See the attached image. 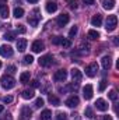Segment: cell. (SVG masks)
<instances>
[{"mask_svg":"<svg viewBox=\"0 0 119 120\" xmlns=\"http://www.w3.org/2000/svg\"><path fill=\"white\" fill-rule=\"evenodd\" d=\"M0 82H1V87H3L4 90H11V88L16 85V80H14L13 75H10V74H4V75H1Z\"/></svg>","mask_w":119,"mask_h":120,"instance_id":"6da1fadb","label":"cell"},{"mask_svg":"<svg viewBox=\"0 0 119 120\" xmlns=\"http://www.w3.org/2000/svg\"><path fill=\"white\" fill-rule=\"evenodd\" d=\"M116 25H118V17L116 15H108L107 24H105V30L108 32H112V31L116 30Z\"/></svg>","mask_w":119,"mask_h":120,"instance_id":"7a4b0ae2","label":"cell"},{"mask_svg":"<svg viewBox=\"0 0 119 120\" xmlns=\"http://www.w3.org/2000/svg\"><path fill=\"white\" fill-rule=\"evenodd\" d=\"M97 73H98V64H97V63H91V64H88V66L86 67V75H88V77H95Z\"/></svg>","mask_w":119,"mask_h":120,"instance_id":"3957f363","label":"cell"},{"mask_svg":"<svg viewBox=\"0 0 119 120\" xmlns=\"http://www.w3.org/2000/svg\"><path fill=\"white\" fill-rule=\"evenodd\" d=\"M39 66H42V67H49V66H52V63H53V57H52V55H45V56H42V57H39Z\"/></svg>","mask_w":119,"mask_h":120,"instance_id":"277c9868","label":"cell"},{"mask_svg":"<svg viewBox=\"0 0 119 120\" xmlns=\"http://www.w3.org/2000/svg\"><path fill=\"white\" fill-rule=\"evenodd\" d=\"M39 10L38 8H35L32 13H31V15L28 17V22H30V25H32V27H36L38 25V21H39Z\"/></svg>","mask_w":119,"mask_h":120,"instance_id":"5b68a950","label":"cell"},{"mask_svg":"<svg viewBox=\"0 0 119 120\" xmlns=\"http://www.w3.org/2000/svg\"><path fill=\"white\" fill-rule=\"evenodd\" d=\"M32 117V110L28 106H23L20 112V120H30Z\"/></svg>","mask_w":119,"mask_h":120,"instance_id":"8992f818","label":"cell"},{"mask_svg":"<svg viewBox=\"0 0 119 120\" xmlns=\"http://www.w3.org/2000/svg\"><path fill=\"white\" fill-rule=\"evenodd\" d=\"M79 103H80V99L77 95H71L66 99V106H69V108H76Z\"/></svg>","mask_w":119,"mask_h":120,"instance_id":"52a82bcc","label":"cell"},{"mask_svg":"<svg viewBox=\"0 0 119 120\" xmlns=\"http://www.w3.org/2000/svg\"><path fill=\"white\" fill-rule=\"evenodd\" d=\"M0 55H1L3 57H11V56H13V48L8 46V45L0 46Z\"/></svg>","mask_w":119,"mask_h":120,"instance_id":"ba28073f","label":"cell"},{"mask_svg":"<svg viewBox=\"0 0 119 120\" xmlns=\"http://www.w3.org/2000/svg\"><path fill=\"white\" fill-rule=\"evenodd\" d=\"M69 21H70V15H69V14H66V13H63V14H60L59 17H58L56 24H58V27H64Z\"/></svg>","mask_w":119,"mask_h":120,"instance_id":"9c48e42d","label":"cell"},{"mask_svg":"<svg viewBox=\"0 0 119 120\" xmlns=\"http://www.w3.org/2000/svg\"><path fill=\"white\" fill-rule=\"evenodd\" d=\"M31 49H32L34 53H41V52L45 49V45H44V42H41V41H35V42L31 45Z\"/></svg>","mask_w":119,"mask_h":120,"instance_id":"30bf717a","label":"cell"},{"mask_svg":"<svg viewBox=\"0 0 119 120\" xmlns=\"http://www.w3.org/2000/svg\"><path fill=\"white\" fill-rule=\"evenodd\" d=\"M95 108H97L98 110H101V112H105V110H108V103H107L105 99L99 98V99L95 101Z\"/></svg>","mask_w":119,"mask_h":120,"instance_id":"8fae6325","label":"cell"},{"mask_svg":"<svg viewBox=\"0 0 119 120\" xmlns=\"http://www.w3.org/2000/svg\"><path fill=\"white\" fill-rule=\"evenodd\" d=\"M8 7H7V4L4 3V0H0V17L1 18H7L8 17Z\"/></svg>","mask_w":119,"mask_h":120,"instance_id":"7c38bea8","label":"cell"},{"mask_svg":"<svg viewBox=\"0 0 119 120\" xmlns=\"http://www.w3.org/2000/svg\"><path fill=\"white\" fill-rule=\"evenodd\" d=\"M92 94H94V88H92V85L91 84H87L84 88H83V95H84V98L88 101L92 98Z\"/></svg>","mask_w":119,"mask_h":120,"instance_id":"4fadbf2b","label":"cell"},{"mask_svg":"<svg viewBox=\"0 0 119 120\" xmlns=\"http://www.w3.org/2000/svg\"><path fill=\"white\" fill-rule=\"evenodd\" d=\"M67 78V71L66 70H58L53 75V80L55 81H64Z\"/></svg>","mask_w":119,"mask_h":120,"instance_id":"5bb4252c","label":"cell"},{"mask_svg":"<svg viewBox=\"0 0 119 120\" xmlns=\"http://www.w3.org/2000/svg\"><path fill=\"white\" fill-rule=\"evenodd\" d=\"M91 24H92V27H101V24H102V15L101 14H95L91 18Z\"/></svg>","mask_w":119,"mask_h":120,"instance_id":"9a60e30c","label":"cell"},{"mask_svg":"<svg viewBox=\"0 0 119 120\" xmlns=\"http://www.w3.org/2000/svg\"><path fill=\"white\" fill-rule=\"evenodd\" d=\"M101 64H102L104 70H109V68H111V66H112V60H111L109 56H104L102 60H101Z\"/></svg>","mask_w":119,"mask_h":120,"instance_id":"2e32d148","label":"cell"},{"mask_svg":"<svg viewBox=\"0 0 119 120\" xmlns=\"http://www.w3.org/2000/svg\"><path fill=\"white\" fill-rule=\"evenodd\" d=\"M101 4L105 10H112L115 7V0H101Z\"/></svg>","mask_w":119,"mask_h":120,"instance_id":"e0dca14e","label":"cell"},{"mask_svg":"<svg viewBox=\"0 0 119 120\" xmlns=\"http://www.w3.org/2000/svg\"><path fill=\"white\" fill-rule=\"evenodd\" d=\"M58 10V3L56 1H48L46 3V11L48 13H55Z\"/></svg>","mask_w":119,"mask_h":120,"instance_id":"ac0fdd59","label":"cell"},{"mask_svg":"<svg viewBox=\"0 0 119 120\" xmlns=\"http://www.w3.org/2000/svg\"><path fill=\"white\" fill-rule=\"evenodd\" d=\"M81 71L79 70V68H71V78H73V81H80L81 80Z\"/></svg>","mask_w":119,"mask_h":120,"instance_id":"d6986e66","label":"cell"},{"mask_svg":"<svg viewBox=\"0 0 119 120\" xmlns=\"http://www.w3.org/2000/svg\"><path fill=\"white\" fill-rule=\"evenodd\" d=\"M25 48H27V39H18L17 41V49H18V52H24L25 50Z\"/></svg>","mask_w":119,"mask_h":120,"instance_id":"ffe728a7","label":"cell"},{"mask_svg":"<svg viewBox=\"0 0 119 120\" xmlns=\"http://www.w3.org/2000/svg\"><path fill=\"white\" fill-rule=\"evenodd\" d=\"M34 95H35L34 90H24L21 92V96H23L24 99H31V98H34Z\"/></svg>","mask_w":119,"mask_h":120,"instance_id":"44dd1931","label":"cell"},{"mask_svg":"<svg viewBox=\"0 0 119 120\" xmlns=\"http://www.w3.org/2000/svg\"><path fill=\"white\" fill-rule=\"evenodd\" d=\"M41 120H52V112H51L49 109L42 110V113H41Z\"/></svg>","mask_w":119,"mask_h":120,"instance_id":"7402d4cb","label":"cell"},{"mask_svg":"<svg viewBox=\"0 0 119 120\" xmlns=\"http://www.w3.org/2000/svg\"><path fill=\"white\" fill-rule=\"evenodd\" d=\"M48 101H49V103H51V105H53V106H59V105H60L59 98H58V96H55V95H52V94L48 96Z\"/></svg>","mask_w":119,"mask_h":120,"instance_id":"603a6c76","label":"cell"},{"mask_svg":"<svg viewBox=\"0 0 119 120\" xmlns=\"http://www.w3.org/2000/svg\"><path fill=\"white\" fill-rule=\"evenodd\" d=\"M13 15H14L16 18H21V17L24 15V10H23L21 7H16L14 11H13Z\"/></svg>","mask_w":119,"mask_h":120,"instance_id":"cb8c5ba5","label":"cell"},{"mask_svg":"<svg viewBox=\"0 0 119 120\" xmlns=\"http://www.w3.org/2000/svg\"><path fill=\"white\" fill-rule=\"evenodd\" d=\"M28 81H30V71H24V73L20 75V82L25 84V82H28Z\"/></svg>","mask_w":119,"mask_h":120,"instance_id":"d4e9b609","label":"cell"},{"mask_svg":"<svg viewBox=\"0 0 119 120\" xmlns=\"http://www.w3.org/2000/svg\"><path fill=\"white\" fill-rule=\"evenodd\" d=\"M4 39L6 41H14L16 39V32H6L4 34Z\"/></svg>","mask_w":119,"mask_h":120,"instance_id":"484cf974","label":"cell"},{"mask_svg":"<svg viewBox=\"0 0 119 120\" xmlns=\"http://www.w3.org/2000/svg\"><path fill=\"white\" fill-rule=\"evenodd\" d=\"M88 36L91 39H98V38H99V34H98V31H95V30H90Z\"/></svg>","mask_w":119,"mask_h":120,"instance_id":"4316f807","label":"cell"},{"mask_svg":"<svg viewBox=\"0 0 119 120\" xmlns=\"http://www.w3.org/2000/svg\"><path fill=\"white\" fill-rule=\"evenodd\" d=\"M107 85H108V81H107V80H101V81H99V87H98V91H99V92L105 91Z\"/></svg>","mask_w":119,"mask_h":120,"instance_id":"83f0119b","label":"cell"},{"mask_svg":"<svg viewBox=\"0 0 119 120\" xmlns=\"http://www.w3.org/2000/svg\"><path fill=\"white\" fill-rule=\"evenodd\" d=\"M108 96H109V99H111V101H114V102L118 99V94H116V91H115V90H111V91H109Z\"/></svg>","mask_w":119,"mask_h":120,"instance_id":"f1b7e54d","label":"cell"},{"mask_svg":"<svg viewBox=\"0 0 119 120\" xmlns=\"http://www.w3.org/2000/svg\"><path fill=\"white\" fill-rule=\"evenodd\" d=\"M60 45H62L63 48H70V46H71V42H70V39H64V38H62Z\"/></svg>","mask_w":119,"mask_h":120,"instance_id":"f546056e","label":"cell"},{"mask_svg":"<svg viewBox=\"0 0 119 120\" xmlns=\"http://www.w3.org/2000/svg\"><path fill=\"white\" fill-rule=\"evenodd\" d=\"M69 7H70L71 10H76V8L79 7V1H77V0H69Z\"/></svg>","mask_w":119,"mask_h":120,"instance_id":"4dcf8cb0","label":"cell"},{"mask_svg":"<svg viewBox=\"0 0 119 120\" xmlns=\"http://www.w3.org/2000/svg\"><path fill=\"white\" fill-rule=\"evenodd\" d=\"M84 113H86V116H87L88 119H92V117H94V113H92V109H91V108H86V112H84Z\"/></svg>","mask_w":119,"mask_h":120,"instance_id":"1f68e13d","label":"cell"},{"mask_svg":"<svg viewBox=\"0 0 119 120\" xmlns=\"http://www.w3.org/2000/svg\"><path fill=\"white\" fill-rule=\"evenodd\" d=\"M34 61V57L31 56V55H27L25 57H24V64H31Z\"/></svg>","mask_w":119,"mask_h":120,"instance_id":"d6a6232c","label":"cell"},{"mask_svg":"<svg viewBox=\"0 0 119 120\" xmlns=\"http://www.w3.org/2000/svg\"><path fill=\"white\" fill-rule=\"evenodd\" d=\"M60 42H62V36H53L52 38V43L53 45H60Z\"/></svg>","mask_w":119,"mask_h":120,"instance_id":"836d02e7","label":"cell"},{"mask_svg":"<svg viewBox=\"0 0 119 120\" xmlns=\"http://www.w3.org/2000/svg\"><path fill=\"white\" fill-rule=\"evenodd\" d=\"M76 34H77V27L74 25V27H71V30L69 31V36H70V38H73Z\"/></svg>","mask_w":119,"mask_h":120,"instance_id":"e575fe53","label":"cell"},{"mask_svg":"<svg viewBox=\"0 0 119 120\" xmlns=\"http://www.w3.org/2000/svg\"><path fill=\"white\" fill-rule=\"evenodd\" d=\"M41 106H44V99L42 98H38L35 101V108H41Z\"/></svg>","mask_w":119,"mask_h":120,"instance_id":"d590c367","label":"cell"},{"mask_svg":"<svg viewBox=\"0 0 119 120\" xmlns=\"http://www.w3.org/2000/svg\"><path fill=\"white\" fill-rule=\"evenodd\" d=\"M56 120H66V113H58L56 115Z\"/></svg>","mask_w":119,"mask_h":120,"instance_id":"8d00e7d4","label":"cell"},{"mask_svg":"<svg viewBox=\"0 0 119 120\" xmlns=\"http://www.w3.org/2000/svg\"><path fill=\"white\" fill-rule=\"evenodd\" d=\"M17 31H18V32H20V34H25V27H24V25H17Z\"/></svg>","mask_w":119,"mask_h":120,"instance_id":"74e56055","label":"cell"},{"mask_svg":"<svg viewBox=\"0 0 119 120\" xmlns=\"http://www.w3.org/2000/svg\"><path fill=\"white\" fill-rule=\"evenodd\" d=\"M3 102H4V103H10V102H13V96H4V98H3Z\"/></svg>","mask_w":119,"mask_h":120,"instance_id":"f35d334b","label":"cell"},{"mask_svg":"<svg viewBox=\"0 0 119 120\" xmlns=\"http://www.w3.org/2000/svg\"><path fill=\"white\" fill-rule=\"evenodd\" d=\"M83 3H84L86 6H92V4L95 3V0H83Z\"/></svg>","mask_w":119,"mask_h":120,"instance_id":"ab89813d","label":"cell"},{"mask_svg":"<svg viewBox=\"0 0 119 120\" xmlns=\"http://www.w3.org/2000/svg\"><path fill=\"white\" fill-rule=\"evenodd\" d=\"M7 71H8L10 74H13V73L16 71V67H14V66H8V67H7Z\"/></svg>","mask_w":119,"mask_h":120,"instance_id":"60d3db41","label":"cell"},{"mask_svg":"<svg viewBox=\"0 0 119 120\" xmlns=\"http://www.w3.org/2000/svg\"><path fill=\"white\" fill-rule=\"evenodd\" d=\"M38 85H39V82H38L36 80H34V81H31V87H32V88H36Z\"/></svg>","mask_w":119,"mask_h":120,"instance_id":"b9f144b4","label":"cell"},{"mask_svg":"<svg viewBox=\"0 0 119 120\" xmlns=\"http://www.w3.org/2000/svg\"><path fill=\"white\" fill-rule=\"evenodd\" d=\"M101 120H112V117H111V116H102Z\"/></svg>","mask_w":119,"mask_h":120,"instance_id":"7bdbcfd3","label":"cell"},{"mask_svg":"<svg viewBox=\"0 0 119 120\" xmlns=\"http://www.w3.org/2000/svg\"><path fill=\"white\" fill-rule=\"evenodd\" d=\"M27 1H28V3H31V4H34V3H38L39 0H27Z\"/></svg>","mask_w":119,"mask_h":120,"instance_id":"ee69618b","label":"cell"},{"mask_svg":"<svg viewBox=\"0 0 119 120\" xmlns=\"http://www.w3.org/2000/svg\"><path fill=\"white\" fill-rule=\"evenodd\" d=\"M71 116H73V119H79V115H77V113H73Z\"/></svg>","mask_w":119,"mask_h":120,"instance_id":"f6af8a7d","label":"cell"},{"mask_svg":"<svg viewBox=\"0 0 119 120\" xmlns=\"http://www.w3.org/2000/svg\"><path fill=\"white\" fill-rule=\"evenodd\" d=\"M114 43H115V45H118V38H116V36L114 38Z\"/></svg>","mask_w":119,"mask_h":120,"instance_id":"bcb514c9","label":"cell"},{"mask_svg":"<svg viewBox=\"0 0 119 120\" xmlns=\"http://www.w3.org/2000/svg\"><path fill=\"white\" fill-rule=\"evenodd\" d=\"M3 112V105H0V113Z\"/></svg>","mask_w":119,"mask_h":120,"instance_id":"7dc6e473","label":"cell"},{"mask_svg":"<svg viewBox=\"0 0 119 120\" xmlns=\"http://www.w3.org/2000/svg\"><path fill=\"white\" fill-rule=\"evenodd\" d=\"M0 68H1V61H0Z\"/></svg>","mask_w":119,"mask_h":120,"instance_id":"c3c4849f","label":"cell"}]
</instances>
